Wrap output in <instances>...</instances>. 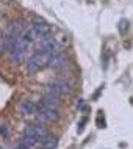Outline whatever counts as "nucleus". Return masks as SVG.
I'll return each mask as SVG.
<instances>
[{
    "instance_id": "obj_3",
    "label": "nucleus",
    "mask_w": 133,
    "mask_h": 149,
    "mask_svg": "<svg viewBox=\"0 0 133 149\" xmlns=\"http://www.w3.org/2000/svg\"><path fill=\"white\" fill-rule=\"evenodd\" d=\"M63 47L58 44L55 38H44L41 39V42H39V47H38V52H42V54H47L50 55V57H53V55H58V54H63Z\"/></svg>"
},
{
    "instance_id": "obj_10",
    "label": "nucleus",
    "mask_w": 133,
    "mask_h": 149,
    "mask_svg": "<svg viewBox=\"0 0 133 149\" xmlns=\"http://www.w3.org/2000/svg\"><path fill=\"white\" fill-rule=\"evenodd\" d=\"M41 104L46 107H50V108H55V110H60V97H56L53 94H46L44 97L41 99Z\"/></svg>"
},
{
    "instance_id": "obj_4",
    "label": "nucleus",
    "mask_w": 133,
    "mask_h": 149,
    "mask_svg": "<svg viewBox=\"0 0 133 149\" xmlns=\"http://www.w3.org/2000/svg\"><path fill=\"white\" fill-rule=\"evenodd\" d=\"M71 93H72L71 85L66 82H61V80H56V82L46 86V94H53L56 97H61L64 94H71Z\"/></svg>"
},
{
    "instance_id": "obj_11",
    "label": "nucleus",
    "mask_w": 133,
    "mask_h": 149,
    "mask_svg": "<svg viewBox=\"0 0 133 149\" xmlns=\"http://www.w3.org/2000/svg\"><path fill=\"white\" fill-rule=\"evenodd\" d=\"M38 38H39V36L36 35V31H35L33 29H28V30H25V31L22 33V39H24V41H25L27 44H31V42H35Z\"/></svg>"
},
{
    "instance_id": "obj_16",
    "label": "nucleus",
    "mask_w": 133,
    "mask_h": 149,
    "mask_svg": "<svg viewBox=\"0 0 133 149\" xmlns=\"http://www.w3.org/2000/svg\"><path fill=\"white\" fill-rule=\"evenodd\" d=\"M5 50H6V41H5V38H0V55Z\"/></svg>"
},
{
    "instance_id": "obj_17",
    "label": "nucleus",
    "mask_w": 133,
    "mask_h": 149,
    "mask_svg": "<svg viewBox=\"0 0 133 149\" xmlns=\"http://www.w3.org/2000/svg\"><path fill=\"white\" fill-rule=\"evenodd\" d=\"M77 107H78V110H82V111L85 110V108H86V105H85V100H83V99H80V100H78Z\"/></svg>"
},
{
    "instance_id": "obj_14",
    "label": "nucleus",
    "mask_w": 133,
    "mask_h": 149,
    "mask_svg": "<svg viewBox=\"0 0 133 149\" xmlns=\"http://www.w3.org/2000/svg\"><path fill=\"white\" fill-rule=\"evenodd\" d=\"M86 121H88V118H82V121L78 123V127H77V132H78V134H82V132L85 130V124H86Z\"/></svg>"
},
{
    "instance_id": "obj_9",
    "label": "nucleus",
    "mask_w": 133,
    "mask_h": 149,
    "mask_svg": "<svg viewBox=\"0 0 133 149\" xmlns=\"http://www.w3.org/2000/svg\"><path fill=\"white\" fill-rule=\"evenodd\" d=\"M19 110H21V113H22V115L31 116V115L38 113V104L30 102V100H25V102H22L21 105H19Z\"/></svg>"
},
{
    "instance_id": "obj_7",
    "label": "nucleus",
    "mask_w": 133,
    "mask_h": 149,
    "mask_svg": "<svg viewBox=\"0 0 133 149\" xmlns=\"http://www.w3.org/2000/svg\"><path fill=\"white\" fill-rule=\"evenodd\" d=\"M67 66H69V60H67V57H64L63 54H58V55L50 57L49 68H52V69H55V71H63V69H66Z\"/></svg>"
},
{
    "instance_id": "obj_6",
    "label": "nucleus",
    "mask_w": 133,
    "mask_h": 149,
    "mask_svg": "<svg viewBox=\"0 0 133 149\" xmlns=\"http://www.w3.org/2000/svg\"><path fill=\"white\" fill-rule=\"evenodd\" d=\"M38 116L42 121H47V123H55V121L60 119V111L55 110V108L42 105V104L39 102L38 104Z\"/></svg>"
},
{
    "instance_id": "obj_5",
    "label": "nucleus",
    "mask_w": 133,
    "mask_h": 149,
    "mask_svg": "<svg viewBox=\"0 0 133 149\" xmlns=\"http://www.w3.org/2000/svg\"><path fill=\"white\" fill-rule=\"evenodd\" d=\"M25 135L31 136V138H35V140H38L41 144L52 136L50 132L46 130L42 126H28V127H25Z\"/></svg>"
},
{
    "instance_id": "obj_12",
    "label": "nucleus",
    "mask_w": 133,
    "mask_h": 149,
    "mask_svg": "<svg viewBox=\"0 0 133 149\" xmlns=\"http://www.w3.org/2000/svg\"><path fill=\"white\" fill-rule=\"evenodd\" d=\"M118 29H119V33H121V35H125L127 31H128V21H125V19H122V21L119 22Z\"/></svg>"
},
{
    "instance_id": "obj_2",
    "label": "nucleus",
    "mask_w": 133,
    "mask_h": 149,
    "mask_svg": "<svg viewBox=\"0 0 133 149\" xmlns=\"http://www.w3.org/2000/svg\"><path fill=\"white\" fill-rule=\"evenodd\" d=\"M50 55L47 54H42V52H36L33 57L28 58V63H27V71L30 74H36L38 71L44 69L46 66H49V61H50Z\"/></svg>"
},
{
    "instance_id": "obj_8",
    "label": "nucleus",
    "mask_w": 133,
    "mask_h": 149,
    "mask_svg": "<svg viewBox=\"0 0 133 149\" xmlns=\"http://www.w3.org/2000/svg\"><path fill=\"white\" fill-rule=\"evenodd\" d=\"M31 29L36 31V35H38L39 38L49 36V35H50V31H52V27H50L47 22L41 21V19H35L33 24H31Z\"/></svg>"
},
{
    "instance_id": "obj_13",
    "label": "nucleus",
    "mask_w": 133,
    "mask_h": 149,
    "mask_svg": "<svg viewBox=\"0 0 133 149\" xmlns=\"http://www.w3.org/2000/svg\"><path fill=\"white\" fill-rule=\"evenodd\" d=\"M96 124H97V127H105V118H103V111L100 110L99 115H97V119H96Z\"/></svg>"
},
{
    "instance_id": "obj_15",
    "label": "nucleus",
    "mask_w": 133,
    "mask_h": 149,
    "mask_svg": "<svg viewBox=\"0 0 133 149\" xmlns=\"http://www.w3.org/2000/svg\"><path fill=\"white\" fill-rule=\"evenodd\" d=\"M0 135H2L3 138H8V135H10V130H8V126H0Z\"/></svg>"
},
{
    "instance_id": "obj_1",
    "label": "nucleus",
    "mask_w": 133,
    "mask_h": 149,
    "mask_svg": "<svg viewBox=\"0 0 133 149\" xmlns=\"http://www.w3.org/2000/svg\"><path fill=\"white\" fill-rule=\"evenodd\" d=\"M6 41V52L10 55L11 61L13 63H21L24 60V55H25V47L28 44L22 39V36L17 35H8L5 38Z\"/></svg>"
}]
</instances>
